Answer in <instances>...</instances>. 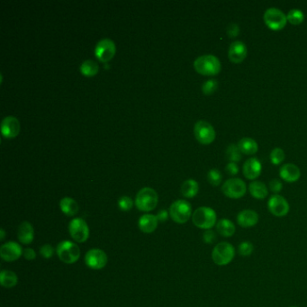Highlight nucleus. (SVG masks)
Returning a JSON list of instances; mask_svg holds the SVG:
<instances>
[{
    "instance_id": "nucleus-11",
    "label": "nucleus",
    "mask_w": 307,
    "mask_h": 307,
    "mask_svg": "<svg viewBox=\"0 0 307 307\" xmlns=\"http://www.w3.org/2000/svg\"><path fill=\"white\" fill-rule=\"evenodd\" d=\"M267 209L277 217H284L289 213V204L287 200L280 195H273L267 201Z\"/></svg>"
},
{
    "instance_id": "nucleus-3",
    "label": "nucleus",
    "mask_w": 307,
    "mask_h": 307,
    "mask_svg": "<svg viewBox=\"0 0 307 307\" xmlns=\"http://www.w3.org/2000/svg\"><path fill=\"white\" fill-rule=\"evenodd\" d=\"M235 257V249L233 245L227 241L219 242L215 246L212 251V260L214 263L220 266H227L233 262Z\"/></svg>"
},
{
    "instance_id": "nucleus-20",
    "label": "nucleus",
    "mask_w": 307,
    "mask_h": 307,
    "mask_svg": "<svg viewBox=\"0 0 307 307\" xmlns=\"http://www.w3.org/2000/svg\"><path fill=\"white\" fill-rule=\"evenodd\" d=\"M18 240L23 244H30L34 241V231L33 225L29 222H23L18 227L17 231Z\"/></svg>"
},
{
    "instance_id": "nucleus-29",
    "label": "nucleus",
    "mask_w": 307,
    "mask_h": 307,
    "mask_svg": "<svg viewBox=\"0 0 307 307\" xmlns=\"http://www.w3.org/2000/svg\"><path fill=\"white\" fill-rule=\"evenodd\" d=\"M241 153L240 151V149L238 148V145L237 144H233L231 143L227 149H226V153H225V156H226V159L230 161V162H234V163H237L239 162L241 159Z\"/></svg>"
},
{
    "instance_id": "nucleus-43",
    "label": "nucleus",
    "mask_w": 307,
    "mask_h": 307,
    "mask_svg": "<svg viewBox=\"0 0 307 307\" xmlns=\"http://www.w3.org/2000/svg\"><path fill=\"white\" fill-rule=\"evenodd\" d=\"M0 233H1V234H0V235H1V236H0V239H1V241H3V240H4V238H5V231H4L3 229H1V231H0Z\"/></svg>"
},
{
    "instance_id": "nucleus-19",
    "label": "nucleus",
    "mask_w": 307,
    "mask_h": 307,
    "mask_svg": "<svg viewBox=\"0 0 307 307\" xmlns=\"http://www.w3.org/2000/svg\"><path fill=\"white\" fill-rule=\"evenodd\" d=\"M279 176L285 182H296L301 176V171L299 170V168L295 164L287 163V164H285L280 168Z\"/></svg>"
},
{
    "instance_id": "nucleus-14",
    "label": "nucleus",
    "mask_w": 307,
    "mask_h": 307,
    "mask_svg": "<svg viewBox=\"0 0 307 307\" xmlns=\"http://www.w3.org/2000/svg\"><path fill=\"white\" fill-rule=\"evenodd\" d=\"M21 246L15 241H8L1 246L0 256L5 262H15L23 254Z\"/></svg>"
},
{
    "instance_id": "nucleus-32",
    "label": "nucleus",
    "mask_w": 307,
    "mask_h": 307,
    "mask_svg": "<svg viewBox=\"0 0 307 307\" xmlns=\"http://www.w3.org/2000/svg\"><path fill=\"white\" fill-rule=\"evenodd\" d=\"M284 151L281 148H275L270 153V161L273 165H280L285 160Z\"/></svg>"
},
{
    "instance_id": "nucleus-37",
    "label": "nucleus",
    "mask_w": 307,
    "mask_h": 307,
    "mask_svg": "<svg viewBox=\"0 0 307 307\" xmlns=\"http://www.w3.org/2000/svg\"><path fill=\"white\" fill-rule=\"evenodd\" d=\"M40 254L44 259H51L54 254V249L50 244H45L42 246L40 249Z\"/></svg>"
},
{
    "instance_id": "nucleus-21",
    "label": "nucleus",
    "mask_w": 307,
    "mask_h": 307,
    "mask_svg": "<svg viewBox=\"0 0 307 307\" xmlns=\"http://www.w3.org/2000/svg\"><path fill=\"white\" fill-rule=\"evenodd\" d=\"M157 216L154 215H144L142 216L138 222V225L142 233H152L157 229L158 226Z\"/></svg>"
},
{
    "instance_id": "nucleus-24",
    "label": "nucleus",
    "mask_w": 307,
    "mask_h": 307,
    "mask_svg": "<svg viewBox=\"0 0 307 307\" xmlns=\"http://www.w3.org/2000/svg\"><path fill=\"white\" fill-rule=\"evenodd\" d=\"M238 148L240 149L241 153L245 155H253L258 152V143L253 139L245 137L241 140H240L238 142Z\"/></svg>"
},
{
    "instance_id": "nucleus-5",
    "label": "nucleus",
    "mask_w": 307,
    "mask_h": 307,
    "mask_svg": "<svg viewBox=\"0 0 307 307\" xmlns=\"http://www.w3.org/2000/svg\"><path fill=\"white\" fill-rule=\"evenodd\" d=\"M192 215V206L186 200H176L170 207L171 219L180 224L188 222Z\"/></svg>"
},
{
    "instance_id": "nucleus-2",
    "label": "nucleus",
    "mask_w": 307,
    "mask_h": 307,
    "mask_svg": "<svg viewBox=\"0 0 307 307\" xmlns=\"http://www.w3.org/2000/svg\"><path fill=\"white\" fill-rule=\"evenodd\" d=\"M192 222L199 229L211 230L217 223L216 211L211 207L201 206L195 211L192 215Z\"/></svg>"
},
{
    "instance_id": "nucleus-10",
    "label": "nucleus",
    "mask_w": 307,
    "mask_h": 307,
    "mask_svg": "<svg viewBox=\"0 0 307 307\" xmlns=\"http://www.w3.org/2000/svg\"><path fill=\"white\" fill-rule=\"evenodd\" d=\"M69 234L77 242H85L89 236V228L82 218H75L68 225Z\"/></svg>"
},
{
    "instance_id": "nucleus-41",
    "label": "nucleus",
    "mask_w": 307,
    "mask_h": 307,
    "mask_svg": "<svg viewBox=\"0 0 307 307\" xmlns=\"http://www.w3.org/2000/svg\"><path fill=\"white\" fill-rule=\"evenodd\" d=\"M23 255L26 260L28 261H33L35 258H36V253L33 249L31 248H27L25 250H23Z\"/></svg>"
},
{
    "instance_id": "nucleus-17",
    "label": "nucleus",
    "mask_w": 307,
    "mask_h": 307,
    "mask_svg": "<svg viewBox=\"0 0 307 307\" xmlns=\"http://www.w3.org/2000/svg\"><path fill=\"white\" fill-rule=\"evenodd\" d=\"M262 163L256 158H250L247 159L242 167L243 175L247 179L254 180L261 176L262 173Z\"/></svg>"
},
{
    "instance_id": "nucleus-1",
    "label": "nucleus",
    "mask_w": 307,
    "mask_h": 307,
    "mask_svg": "<svg viewBox=\"0 0 307 307\" xmlns=\"http://www.w3.org/2000/svg\"><path fill=\"white\" fill-rule=\"evenodd\" d=\"M194 68L197 73L204 76H216L221 71V63L219 59L211 54L197 58L194 62Z\"/></svg>"
},
{
    "instance_id": "nucleus-44",
    "label": "nucleus",
    "mask_w": 307,
    "mask_h": 307,
    "mask_svg": "<svg viewBox=\"0 0 307 307\" xmlns=\"http://www.w3.org/2000/svg\"></svg>"
},
{
    "instance_id": "nucleus-25",
    "label": "nucleus",
    "mask_w": 307,
    "mask_h": 307,
    "mask_svg": "<svg viewBox=\"0 0 307 307\" xmlns=\"http://www.w3.org/2000/svg\"><path fill=\"white\" fill-rule=\"evenodd\" d=\"M60 207L63 214L68 216H73L79 212L78 203L71 197H64L60 202Z\"/></svg>"
},
{
    "instance_id": "nucleus-8",
    "label": "nucleus",
    "mask_w": 307,
    "mask_h": 307,
    "mask_svg": "<svg viewBox=\"0 0 307 307\" xmlns=\"http://www.w3.org/2000/svg\"><path fill=\"white\" fill-rule=\"evenodd\" d=\"M263 20L268 28L272 31H280L287 23L286 16L276 7H270L263 15Z\"/></svg>"
},
{
    "instance_id": "nucleus-27",
    "label": "nucleus",
    "mask_w": 307,
    "mask_h": 307,
    "mask_svg": "<svg viewBox=\"0 0 307 307\" xmlns=\"http://www.w3.org/2000/svg\"><path fill=\"white\" fill-rule=\"evenodd\" d=\"M17 274L13 272L11 270H2L0 273V283L1 285L6 287V288H11L14 287L17 284Z\"/></svg>"
},
{
    "instance_id": "nucleus-18",
    "label": "nucleus",
    "mask_w": 307,
    "mask_h": 307,
    "mask_svg": "<svg viewBox=\"0 0 307 307\" xmlns=\"http://www.w3.org/2000/svg\"><path fill=\"white\" fill-rule=\"evenodd\" d=\"M259 215L258 213L251 209H245L241 211L237 216V223L241 227H254L259 222Z\"/></svg>"
},
{
    "instance_id": "nucleus-16",
    "label": "nucleus",
    "mask_w": 307,
    "mask_h": 307,
    "mask_svg": "<svg viewBox=\"0 0 307 307\" xmlns=\"http://www.w3.org/2000/svg\"><path fill=\"white\" fill-rule=\"evenodd\" d=\"M21 125L19 121L14 116H6L1 124V132L7 139L16 138L19 134Z\"/></svg>"
},
{
    "instance_id": "nucleus-6",
    "label": "nucleus",
    "mask_w": 307,
    "mask_h": 307,
    "mask_svg": "<svg viewBox=\"0 0 307 307\" xmlns=\"http://www.w3.org/2000/svg\"><path fill=\"white\" fill-rule=\"evenodd\" d=\"M58 257L66 264H73L80 257L79 246L69 241H63L57 246Z\"/></svg>"
},
{
    "instance_id": "nucleus-9",
    "label": "nucleus",
    "mask_w": 307,
    "mask_h": 307,
    "mask_svg": "<svg viewBox=\"0 0 307 307\" xmlns=\"http://www.w3.org/2000/svg\"><path fill=\"white\" fill-rule=\"evenodd\" d=\"M194 133L196 139L204 145H208L215 141L216 131L214 127L206 121H198L194 127Z\"/></svg>"
},
{
    "instance_id": "nucleus-12",
    "label": "nucleus",
    "mask_w": 307,
    "mask_h": 307,
    "mask_svg": "<svg viewBox=\"0 0 307 307\" xmlns=\"http://www.w3.org/2000/svg\"><path fill=\"white\" fill-rule=\"evenodd\" d=\"M116 47L114 42L110 39H103L97 43L95 48L96 57L102 63H108L114 58Z\"/></svg>"
},
{
    "instance_id": "nucleus-35",
    "label": "nucleus",
    "mask_w": 307,
    "mask_h": 307,
    "mask_svg": "<svg viewBox=\"0 0 307 307\" xmlns=\"http://www.w3.org/2000/svg\"><path fill=\"white\" fill-rule=\"evenodd\" d=\"M118 205H119V208L122 211L131 210L132 208V205H133V202L131 199V197H122L119 200H118Z\"/></svg>"
},
{
    "instance_id": "nucleus-15",
    "label": "nucleus",
    "mask_w": 307,
    "mask_h": 307,
    "mask_svg": "<svg viewBox=\"0 0 307 307\" xmlns=\"http://www.w3.org/2000/svg\"><path fill=\"white\" fill-rule=\"evenodd\" d=\"M248 54L247 47L244 43L241 41H235L230 45L229 51H228V57L229 60L233 63L239 64L244 61Z\"/></svg>"
},
{
    "instance_id": "nucleus-26",
    "label": "nucleus",
    "mask_w": 307,
    "mask_h": 307,
    "mask_svg": "<svg viewBox=\"0 0 307 307\" xmlns=\"http://www.w3.org/2000/svg\"><path fill=\"white\" fill-rule=\"evenodd\" d=\"M199 190L198 183L194 179H188L181 186V193L187 198H193Z\"/></svg>"
},
{
    "instance_id": "nucleus-13",
    "label": "nucleus",
    "mask_w": 307,
    "mask_h": 307,
    "mask_svg": "<svg viewBox=\"0 0 307 307\" xmlns=\"http://www.w3.org/2000/svg\"><path fill=\"white\" fill-rule=\"evenodd\" d=\"M86 265L92 269H101L108 263V255L99 249H91L86 253Z\"/></svg>"
},
{
    "instance_id": "nucleus-28",
    "label": "nucleus",
    "mask_w": 307,
    "mask_h": 307,
    "mask_svg": "<svg viewBox=\"0 0 307 307\" xmlns=\"http://www.w3.org/2000/svg\"><path fill=\"white\" fill-rule=\"evenodd\" d=\"M98 65L96 62L92 60H87L80 66V72L81 74L84 75L85 77H94L98 72Z\"/></svg>"
},
{
    "instance_id": "nucleus-22",
    "label": "nucleus",
    "mask_w": 307,
    "mask_h": 307,
    "mask_svg": "<svg viewBox=\"0 0 307 307\" xmlns=\"http://www.w3.org/2000/svg\"><path fill=\"white\" fill-rule=\"evenodd\" d=\"M216 232L224 238H230L234 235L236 232L235 224L230 219L222 218L220 219L216 225Z\"/></svg>"
},
{
    "instance_id": "nucleus-23",
    "label": "nucleus",
    "mask_w": 307,
    "mask_h": 307,
    "mask_svg": "<svg viewBox=\"0 0 307 307\" xmlns=\"http://www.w3.org/2000/svg\"><path fill=\"white\" fill-rule=\"evenodd\" d=\"M249 191L252 197L256 199H265L268 195V188L267 186L262 182L254 180L249 185Z\"/></svg>"
},
{
    "instance_id": "nucleus-42",
    "label": "nucleus",
    "mask_w": 307,
    "mask_h": 307,
    "mask_svg": "<svg viewBox=\"0 0 307 307\" xmlns=\"http://www.w3.org/2000/svg\"><path fill=\"white\" fill-rule=\"evenodd\" d=\"M157 219L159 222H166L169 218V213L166 210L159 211L157 215Z\"/></svg>"
},
{
    "instance_id": "nucleus-36",
    "label": "nucleus",
    "mask_w": 307,
    "mask_h": 307,
    "mask_svg": "<svg viewBox=\"0 0 307 307\" xmlns=\"http://www.w3.org/2000/svg\"><path fill=\"white\" fill-rule=\"evenodd\" d=\"M283 188V184L277 178H274L269 182V189L274 195H279Z\"/></svg>"
},
{
    "instance_id": "nucleus-39",
    "label": "nucleus",
    "mask_w": 307,
    "mask_h": 307,
    "mask_svg": "<svg viewBox=\"0 0 307 307\" xmlns=\"http://www.w3.org/2000/svg\"><path fill=\"white\" fill-rule=\"evenodd\" d=\"M226 33L230 38H235L237 37L240 34V27L237 23H230L226 29Z\"/></svg>"
},
{
    "instance_id": "nucleus-7",
    "label": "nucleus",
    "mask_w": 307,
    "mask_h": 307,
    "mask_svg": "<svg viewBox=\"0 0 307 307\" xmlns=\"http://www.w3.org/2000/svg\"><path fill=\"white\" fill-rule=\"evenodd\" d=\"M222 192L231 199H239L244 197L247 192V186L241 178L233 177L222 184Z\"/></svg>"
},
{
    "instance_id": "nucleus-30",
    "label": "nucleus",
    "mask_w": 307,
    "mask_h": 307,
    "mask_svg": "<svg viewBox=\"0 0 307 307\" xmlns=\"http://www.w3.org/2000/svg\"><path fill=\"white\" fill-rule=\"evenodd\" d=\"M286 19H287V22L290 23L291 24L298 25L304 22L305 15L299 9H292L286 15Z\"/></svg>"
},
{
    "instance_id": "nucleus-4",
    "label": "nucleus",
    "mask_w": 307,
    "mask_h": 307,
    "mask_svg": "<svg viewBox=\"0 0 307 307\" xmlns=\"http://www.w3.org/2000/svg\"><path fill=\"white\" fill-rule=\"evenodd\" d=\"M159 197L157 192L151 188L141 189L137 194L135 205L142 212H151L156 208L158 205Z\"/></svg>"
},
{
    "instance_id": "nucleus-34",
    "label": "nucleus",
    "mask_w": 307,
    "mask_h": 307,
    "mask_svg": "<svg viewBox=\"0 0 307 307\" xmlns=\"http://www.w3.org/2000/svg\"><path fill=\"white\" fill-rule=\"evenodd\" d=\"M217 88H218V82L216 80H207L202 86V91L206 96H210L216 91Z\"/></svg>"
},
{
    "instance_id": "nucleus-40",
    "label": "nucleus",
    "mask_w": 307,
    "mask_h": 307,
    "mask_svg": "<svg viewBox=\"0 0 307 307\" xmlns=\"http://www.w3.org/2000/svg\"><path fill=\"white\" fill-rule=\"evenodd\" d=\"M225 171L231 176H235L239 173V167L237 165V163L229 162L226 165V168H225Z\"/></svg>"
},
{
    "instance_id": "nucleus-31",
    "label": "nucleus",
    "mask_w": 307,
    "mask_h": 307,
    "mask_svg": "<svg viewBox=\"0 0 307 307\" xmlns=\"http://www.w3.org/2000/svg\"><path fill=\"white\" fill-rule=\"evenodd\" d=\"M222 178L221 172L216 169H213L207 173V180L214 187H218L222 182Z\"/></svg>"
},
{
    "instance_id": "nucleus-38",
    "label": "nucleus",
    "mask_w": 307,
    "mask_h": 307,
    "mask_svg": "<svg viewBox=\"0 0 307 307\" xmlns=\"http://www.w3.org/2000/svg\"><path fill=\"white\" fill-rule=\"evenodd\" d=\"M217 239L216 232H214L212 229L211 230H206L205 233H203V240L205 243L207 244H212L216 241Z\"/></svg>"
},
{
    "instance_id": "nucleus-33",
    "label": "nucleus",
    "mask_w": 307,
    "mask_h": 307,
    "mask_svg": "<svg viewBox=\"0 0 307 307\" xmlns=\"http://www.w3.org/2000/svg\"><path fill=\"white\" fill-rule=\"evenodd\" d=\"M254 250V246L248 241H244L238 246V253L241 256L250 257Z\"/></svg>"
}]
</instances>
